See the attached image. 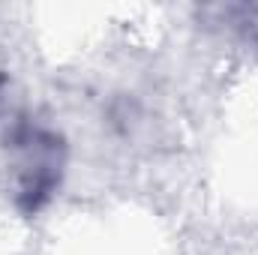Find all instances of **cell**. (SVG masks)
<instances>
[{
	"instance_id": "1",
	"label": "cell",
	"mask_w": 258,
	"mask_h": 255,
	"mask_svg": "<svg viewBox=\"0 0 258 255\" xmlns=\"http://www.w3.org/2000/svg\"><path fill=\"white\" fill-rule=\"evenodd\" d=\"M12 150H15V204L24 213H36L42 204H48V198L60 186V168H63V156H60V138L48 129L36 126H18L12 132Z\"/></svg>"
}]
</instances>
